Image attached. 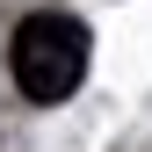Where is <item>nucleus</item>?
<instances>
[{"label": "nucleus", "mask_w": 152, "mask_h": 152, "mask_svg": "<svg viewBox=\"0 0 152 152\" xmlns=\"http://www.w3.org/2000/svg\"><path fill=\"white\" fill-rule=\"evenodd\" d=\"M7 72L15 87L29 94V102H65L72 87L87 80V29L72 22V15L44 7V15H22L15 22V44H7Z\"/></svg>", "instance_id": "f257e3e1"}]
</instances>
